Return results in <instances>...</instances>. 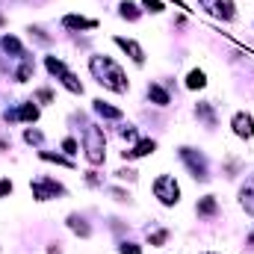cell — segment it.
I'll use <instances>...</instances> for the list:
<instances>
[{
  "mask_svg": "<svg viewBox=\"0 0 254 254\" xmlns=\"http://www.w3.org/2000/svg\"><path fill=\"white\" fill-rule=\"evenodd\" d=\"M195 116H198L207 127H216V113H213L210 104H198V107H195Z\"/></svg>",
  "mask_w": 254,
  "mask_h": 254,
  "instance_id": "obj_17",
  "label": "cell"
},
{
  "mask_svg": "<svg viewBox=\"0 0 254 254\" xmlns=\"http://www.w3.org/2000/svg\"><path fill=\"white\" fill-rule=\"evenodd\" d=\"M68 228H71L77 237H92V228H89V222H86L83 216H77V213H71V216H68Z\"/></svg>",
  "mask_w": 254,
  "mask_h": 254,
  "instance_id": "obj_12",
  "label": "cell"
},
{
  "mask_svg": "<svg viewBox=\"0 0 254 254\" xmlns=\"http://www.w3.org/2000/svg\"><path fill=\"white\" fill-rule=\"evenodd\" d=\"M89 71L95 74V80H98L101 86H107V89H113V92H119V95H125L127 89H130L122 65L116 63V60H110V57H92V60H89Z\"/></svg>",
  "mask_w": 254,
  "mask_h": 254,
  "instance_id": "obj_1",
  "label": "cell"
},
{
  "mask_svg": "<svg viewBox=\"0 0 254 254\" xmlns=\"http://www.w3.org/2000/svg\"><path fill=\"white\" fill-rule=\"evenodd\" d=\"M119 254H142V249H139L136 243H122V246H119Z\"/></svg>",
  "mask_w": 254,
  "mask_h": 254,
  "instance_id": "obj_27",
  "label": "cell"
},
{
  "mask_svg": "<svg viewBox=\"0 0 254 254\" xmlns=\"http://www.w3.org/2000/svg\"><path fill=\"white\" fill-rule=\"evenodd\" d=\"M95 113L104 116V119H122V110H119V107H110V104H104V101H95Z\"/></svg>",
  "mask_w": 254,
  "mask_h": 254,
  "instance_id": "obj_18",
  "label": "cell"
},
{
  "mask_svg": "<svg viewBox=\"0 0 254 254\" xmlns=\"http://www.w3.org/2000/svg\"><path fill=\"white\" fill-rule=\"evenodd\" d=\"M63 151L65 154H77V139H71V136L63 139Z\"/></svg>",
  "mask_w": 254,
  "mask_h": 254,
  "instance_id": "obj_28",
  "label": "cell"
},
{
  "mask_svg": "<svg viewBox=\"0 0 254 254\" xmlns=\"http://www.w3.org/2000/svg\"><path fill=\"white\" fill-rule=\"evenodd\" d=\"M204 86H207V77H204V71H201V68L190 71V77H187V89H204Z\"/></svg>",
  "mask_w": 254,
  "mask_h": 254,
  "instance_id": "obj_21",
  "label": "cell"
},
{
  "mask_svg": "<svg viewBox=\"0 0 254 254\" xmlns=\"http://www.w3.org/2000/svg\"><path fill=\"white\" fill-rule=\"evenodd\" d=\"M30 77H33V60H30V57H24L21 68L15 71V80H18V83H27Z\"/></svg>",
  "mask_w": 254,
  "mask_h": 254,
  "instance_id": "obj_22",
  "label": "cell"
},
{
  "mask_svg": "<svg viewBox=\"0 0 254 254\" xmlns=\"http://www.w3.org/2000/svg\"><path fill=\"white\" fill-rule=\"evenodd\" d=\"M154 148H157V142L154 139H142V142H136L130 151H125V160H136V157H148V154H154Z\"/></svg>",
  "mask_w": 254,
  "mask_h": 254,
  "instance_id": "obj_10",
  "label": "cell"
},
{
  "mask_svg": "<svg viewBox=\"0 0 254 254\" xmlns=\"http://www.w3.org/2000/svg\"><path fill=\"white\" fill-rule=\"evenodd\" d=\"M15 119H21V122H36V119H39V107H36V104H21V110L15 113Z\"/></svg>",
  "mask_w": 254,
  "mask_h": 254,
  "instance_id": "obj_19",
  "label": "cell"
},
{
  "mask_svg": "<svg viewBox=\"0 0 254 254\" xmlns=\"http://www.w3.org/2000/svg\"><path fill=\"white\" fill-rule=\"evenodd\" d=\"M198 3H201V9H207L210 15H216V18H222V21H234V18H237L234 0H198Z\"/></svg>",
  "mask_w": 254,
  "mask_h": 254,
  "instance_id": "obj_6",
  "label": "cell"
},
{
  "mask_svg": "<svg viewBox=\"0 0 254 254\" xmlns=\"http://www.w3.org/2000/svg\"><path fill=\"white\" fill-rule=\"evenodd\" d=\"M45 65H48V71H51L54 77H63L65 71H68V68H65V63H63V60H57V57H48V60H45Z\"/></svg>",
  "mask_w": 254,
  "mask_h": 254,
  "instance_id": "obj_23",
  "label": "cell"
},
{
  "mask_svg": "<svg viewBox=\"0 0 254 254\" xmlns=\"http://www.w3.org/2000/svg\"><path fill=\"white\" fill-rule=\"evenodd\" d=\"M12 195V181H0V198Z\"/></svg>",
  "mask_w": 254,
  "mask_h": 254,
  "instance_id": "obj_32",
  "label": "cell"
},
{
  "mask_svg": "<svg viewBox=\"0 0 254 254\" xmlns=\"http://www.w3.org/2000/svg\"><path fill=\"white\" fill-rule=\"evenodd\" d=\"M39 157H42V160H48V163H60V166H74V163H71L68 157H60V154H51V151H42Z\"/></svg>",
  "mask_w": 254,
  "mask_h": 254,
  "instance_id": "obj_25",
  "label": "cell"
},
{
  "mask_svg": "<svg viewBox=\"0 0 254 254\" xmlns=\"http://www.w3.org/2000/svg\"><path fill=\"white\" fill-rule=\"evenodd\" d=\"M63 27H68V30H95V27H98V21L83 18V15H65Z\"/></svg>",
  "mask_w": 254,
  "mask_h": 254,
  "instance_id": "obj_9",
  "label": "cell"
},
{
  "mask_svg": "<svg viewBox=\"0 0 254 254\" xmlns=\"http://www.w3.org/2000/svg\"><path fill=\"white\" fill-rule=\"evenodd\" d=\"M48 254H63V249H60V243H57V246H51V249H48Z\"/></svg>",
  "mask_w": 254,
  "mask_h": 254,
  "instance_id": "obj_36",
  "label": "cell"
},
{
  "mask_svg": "<svg viewBox=\"0 0 254 254\" xmlns=\"http://www.w3.org/2000/svg\"><path fill=\"white\" fill-rule=\"evenodd\" d=\"M119 15H122V18H127V21H136V18L142 15V9H139L133 0H122V3H119Z\"/></svg>",
  "mask_w": 254,
  "mask_h": 254,
  "instance_id": "obj_16",
  "label": "cell"
},
{
  "mask_svg": "<svg viewBox=\"0 0 254 254\" xmlns=\"http://www.w3.org/2000/svg\"><path fill=\"white\" fill-rule=\"evenodd\" d=\"M30 190H33V198H36V201H51V198H57V195H65V187L57 184L54 178H39V181L30 184Z\"/></svg>",
  "mask_w": 254,
  "mask_h": 254,
  "instance_id": "obj_4",
  "label": "cell"
},
{
  "mask_svg": "<svg viewBox=\"0 0 254 254\" xmlns=\"http://www.w3.org/2000/svg\"><path fill=\"white\" fill-rule=\"evenodd\" d=\"M195 210H198V216H207V219H210V216H216V213H219V204H216V198H213V195H204V198L195 204Z\"/></svg>",
  "mask_w": 254,
  "mask_h": 254,
  "instance_id": "obj_14",
  "label": "cell"
},
{
  "mask_svg": "<svg viewBox=\"0 0 254 254\" xmlns=\"http://www.w3.org/2000/svg\"><path fill=\"white\" fill-rule=\"evenodd\" d=\"M60 80H63V86L68 89V92H74V95H83V83H80V80H77V77H74L71 71H65Z\"/></svg>",
  "mask_w": 254,
  "mask_h": 254,
  "instance_id": "obj_20",
  "label": "cell"
},
{
  "mask_svg": "<svg viewBox=\"0 0 254 254\" xmlns=\"http://www.w3.org/2000/svg\"><path fill=\"white\" fill-rule=\"evenodd\" d=\"M0 48H3L6 54H12V57H27L24 48H21V42H18L15 36H3V39H0Z\"/></svg>",
  "mask_w": 254,
  "mask_h": 254,
  "instance_id": "obj_15",
  "label": "cell"
},
{
  "mask_svg": "<svg viewBox=\"0 0 254 254\" xmlns=\"http://www.w3.org/2000/svg\"><path fill=\"white\" fill-rule=\"evenodd\" d=\"M122 136H125L127 142H133V139H136V130H133V127H122Z\"/></svg>",
  "mask_w": 254,
  "mask_h": 254,
  "instance_id": "obj_34",
  "label": "cell"
},
{
  "mask_svg": "<svg viewBox=\"0 0 254 254\" xmlns=\"http://www.w3.org/2000/svg\"><path fill=\"white\" fill-rule=\"evenodd\" d=\"M86 184H89V187H98V184H101L98 172H89V175H86Z\"/></svg>",
  "mask_w": 254,
  "mask_h": 254,
  "instance_id": "obj_33",
  "label": "cell"
},
{
  "mask_svg": "<svg viewBox=\"0 0 254 254\" xmlns=\"http://www.w3.org/2000/svg\"><path fill=\"white\" fill-rule=\"evenodd\" d=\"M181 160L190 166L192 178L195 181H207L210 175H207V160H204V154H198L195 148H181Z\"/></svg>",
  "mask_w": 254,
  "mask_h": 254,
  "instance_id": "obj_5",
  "label": "cell"
},
{
  "mask_svg": "<svg viewBox=\"0 0 254 254\" xmlns=\"http://www.w3.org/2000/svg\"><path fill=\"white\" fill-rule=\"evenodd\" d=\"M116 175H119L122 181H136V172H133V169H119Z\"/></svg>",
  "mask_w": 254,
  "mask_h": 254,
  "instance_id": "obj_31",
  "label": "cell"
},
{
  "mask_svg": "<svg viewBox=\"0 0 254 254\" xmlns=\"http://www.w3.org/2000/svg\"><path fill=\"white\" fill-rule=\"evenodd\" d=\"M207 254H216V252H207Z\"/></svg>",
  "mask_w": 254,
  "mask_h": 254,
  "instance_id": "obj_37",
  "label": "cell"
},
{
  "mask_svg": "<svg viewBox=\"0 0 254 254\" xmlns=\"http://www.w3.org/2000/svg\"><path fill=\"white\" fill-rule=\"evenodd\" d=\"M116 45H119V48H122V51H125V54H127V57H130V60H133L136 65L145 63V51L139 48V42H133V39H125V36H116Z\"/></svg>",
  "mask_w": 254,
  "mask_h": 254,
  "instance_id": "obj_8",
  "label": "cell"
},
{
  "mask_svg": "<svg viewBox=\"0 0 254 254\" xmlns=\"http://www.w3.org/2000/svg\"><path fill=\"white\" fill-rule=\"evenodd\" d=\"M142 6H145V12H154V15H160L166 6H163V0H142Z\"/></svg>",
  "mask_w": 254,
  "mask_h": 254,
  "instance_id": "obj_26",
  "label": "cell"
},
{
  "mask_svg": "<svg viewBox=\"0 0 254 254\" xmlns=\"http://www.w3.org/2000/svg\"><path fill=\"white\" fill-rule=\"evenodd\" d=\"M148 240H151V246H166V240H169V231L166 228H160V231H148Z\"/></svg>",
  "mask_w": 254,
  "mask_h": 254,
  "instance_id": "obj_24",
  "label": "cell"
},
{
  "mask_svg": "<svg viewBox=\"0 0 254 254\" xmlns=\"http://www.w3.org/2000/svg\"><path fill=\"white\" fill-rule=\"evenodd\" d=\"M231 127H234V133H237L240 139H252L254 136V119L249 113H237V116L231 119Z\"/></svg>",
  "mask_w": 254,
  "mask_h": 254,
  "instance_id": "obj_7",
  "label": "cell"
},
{
  "mask_svg": "<svg viewBox=\"0 0 254 254\" xmlns=\"http://www.w3.org/2000/svg\"><path fill=\"white\" fill-rule=\"evenodd\" d=\"M148 98H151V101H154L157 107H169V104H172L169 92H166L163 86H157V83H151V86H148Z\"/></svg>",
  "mask_w": 254,
  "mask_h": 254,
  "instance_id": "obj_13",
  "label": "cell"
},
{
  "mask_svg": "<svg viewBox=\"0 0 254 254\" xmlns=\"http://www.w3.org/2000/svg\"><path fill=\"white\" fill-rule=\"evenodd\" d=\"M240 204L246 207V213H252L254 216V175L243 184V190H240Z\"/></svg>",
  "mask_w": 254,
  "mask_h": 254,
  "instance_id": "obj_11",
  "label": "cell"
},
{
  "mask_svg": "<svg viewBox=\"0 0 254 254\" xmlns=\"http://www.w3.org/2000/svg\"><path fill=\"white\" fill-rule=\"evenodd\" d=\"M154 195L160 198L163 207H175V204L181 201V187H178V181H175L172 175H160V178L154 181Z\"/></svg>",
  "mask_w": 254,
  "mask_h": 254,
  "instance_id": "obj_3",
  "label": "cell"
},
{
  "mask_svg": "<svg viewBox=\"0 0 254 254\" xmlns=\"http://www.w3.org/2000/svg\"><path fill=\"white\" fill-rule=\"evenodd\" d=\"M113 195H116V201H127V192L125 190H113Z\"/></svg>",
  "mask_w": 254,
  "mask_h": 254,
  "instance_id": "obj_35",
  "label": "cell"
},
{
  "mask_svg": "<svg viewBox=\"0 0 254 254\" xmlns=\"http://www.w3.org/2000/svg\"><path fill=\"white\" fill-rule=\"evenodd\" d=\"M83 148H86V160H89L92 166H101V163L107 160V139H104V130L98 125H86Z\"/></svg>",
  "mask_w": 254,
  "mask_h": 254,
  "instance_id": "obj_2",
  "label": "cell"
},
{
  "mask_svg": "<svg viewBox=\"0 0 254 254\" xmlns=\"http://www.w3.org/2000/svg\"><path fill=\"white\" fill-rule=\"evenodd\" d=\"M36 98H39L42 104H51V101H54V95H51V89H39V92H36Z\"/></svg>",
  "mask_w": 254,
  "mask_h": 254,
  "instance_id": "obj_29",
  "label": "cell"
},
{
  "mask_svg": "<svg viewBox=\"0 0 254 254\" xmlns=\"http://www.w3.org/2000/svg\"><path fill=\"white\" fill-rule=\"evenodd\" d=\"M24 139H27L30 145H33V142L39 145V142H42V133H39V130H27V133H24Z\"/></svg>",
  "mask_w": 254,
  "mask_h": 254,
  "instance_id": "obj_30",
  "label": "cell"
}]
</instances>
